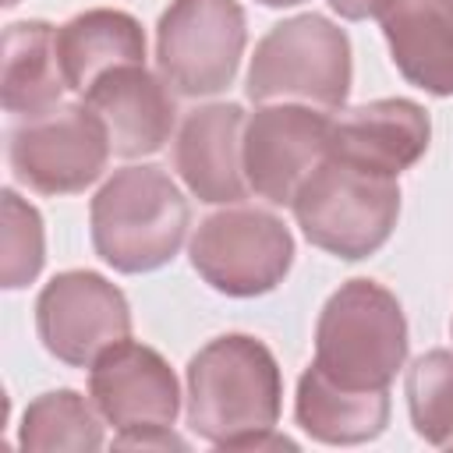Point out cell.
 Here are the masks:
<instances>
[{
	"label": "cell",
	"mask_w": 453,
	"mask_h": 453,
	"mask_svg": "<svg viewBox=\"0 0 453 453\" xmlns=\"http://www.w3.org/2000/svg\"><path fill=\"white\" fill-rule=\"evenodd\" d=\"M173 170L198 202L234 205L251 188L244 177V110L237 103H209L177 131Z\"/></svg>",
	"instance_id": "obj_12"
},
{
	"label": "cell",
	"mask_w": 453,
	"mask_h": 453,
	"mask_svg": "<svg viewBox=\"0 0 453 453\" xmlns=\"http://www.w3.org/2000/svg\"><path fill=\"white\" fill-rule=\"evenodd\" d=\"M244 92L251 103H304L340 110L350 92V39L322 14L273 25L251 57Z\"/></svg>",
	"instance_id": "obj_5"
},
{
	"label": "cell",
	"mask_w": 453,
	"mask_h": 453,
	"mask_svg": "<svg viewBox=\"0 0 453 453\" xmlns=\"http://www.w3.org/2000/svg\"><path fill=\"white\" fill-rule=\"evenodd\" d=\"M35 329L57 361L88 368L106 347L131 336V308L120 287L106 276L67 269L42 287L35 301Z\"/></svg>",
	"instance_id": "obj_9"
},
{
	"label": "cell",
	"mask_w": 453,
	"mask_h": 453,
	"mask_svg": "<svg viewBox=\"0 0 453 453\" xmlns=\"http://www.w3.org/2000/svg\"><path fill=\"white\" fill-rule=\"evenodd\" d=\"M188 198L159 166L117 170L88 205L92 248L117 273L166 265L188 237Z\"/></svg>",
	"instance_id": "obj_2"
},
{
	"label": "cell",
	"mask_w": 453,
	"mask_h": 453,
	"mask_svg": "<svg viewBox=\"0 0 453 453\" xmlns=\"http://www.w3.org/2000/svg\"><path fill=\"white\" fill-rule=\"evenodd\" d=\"M113 145L88 103H60L11 134V170L39 195H74L96 184Z\"/></svg>",
	"instance_id": "obj_8"
},
{
	"label": "cell",
	"mask_w": 453,
	"mask_h": 453,
	"mask_svg": "<svg viewBox=\"0 0 453 453\" xmlns=\"http://www.w3.org/2000/svg\"><path fill=\"white\" fill-rule=\"evenodd\" d=\"M294 219L301 234L347 262L375 255L400 216L396 177L350 166L326 156L294 195Z\"/></svg>",
	"instance_id": "obj_4"
},
{
	"label": "cell",
	"mask_w": 453,
	"mask_h": 453,
	"mask_svg": "<svg viewBox=\"0 0 453 453\" xmlns=\"http://www.w3.org/2000/svg\"><path fill=\"white\" fill-rule=\"evenodd\" d=\"M244 42L237 0H173L156 25V64L173 92L216 96L234 81Z\"/></svg>",
	"instance_id": "obj_7"
},
{
	"label": "cell",
	"mask_w": 453,
	"mask_h": 453,
	"mask_svg": "<svg viewBox=\"0 0 453 453\" xmlns=\"http://www.w3.org/2000/svg\"><path fill=\"white\" fill-rule=\"evenodd\" d=\"M46 258L42 216L14 188H4V241H0V283L7 290L28 287Z\"/></svg>",
	"instance_id": "obj_21"
},
{
	"label": "cell",
	"mask_w": 453,
	"mask_h": 453,
	"mask_svg": "<svg viewBox=\"0 0 453 453\" xmlns=\"http://www.w3.org/2000/svg\"><path fill=\"white\" fill-rule=\"evenodd\" d=\"M113 446L120 449H184L188 442L180 435H173V428L166 432H142V435H117Z\"/></svg>",
	"instance_id": "obj_22"
},
{
	"label": "cell",
	"mask_w": 453,
	"mask_h": 453,
	"mask_svg": "<svg viewBox=\"0 0 453 453\" xmlns=\"http://www.w3.org/2000/svg\"><path fill=\"white\" fill-rule=\"evenodd\" d=\"M14 4H18V0H4V7H14Z\"/></svg>",
	"instance_id": "obj_25"
},
{
	"label": "cell",
	"mask_w": 453,
	"mask_h": 453,
	"mask_svg": "<svg viewBox=\"0 0 453 453\" xmlns=\"http://www.w3.org/2000/svg\"><path fill=\"white\" fill-rule=\"evenodd\" d=\"M297 425L326 446H357L375 439L389 421V389H350L329 379L315 361L297 379Z\"/></svg>",
	"instance_id": "obj_16"
},
{
	"label": "cell",
	"mask_w": 453,
	"mask_h": 453,
	"mask_svg": "<svg viewBox=\"0 0 453 453\" xmlns=\"http://www.w3.org/2000/svg\"><path fill=\"white\" fill-rule=\"evenodd\" d=\"M57 60L67 88L88 92L120 64H145V32L127 11H81L57 28Z\"/></svg>",
	"instance_id": "obj_17"
},
{
	"label": "cell",
	"mask_w": 453,
	"mask_h": 453,
	"mask_svg": "<svg viewBox=\"0 0 453 453\" xmlns=\"http://www.w3.org/2000/svg\"><path fill=\"white\" fill-rule=\"evenodd\" d=\"M379 4L382 0H329V7L347 18V21H365V18H375L379 14Z\"/></svg>",
	"instance_id": "obj_23"
},
{
	"label": "cell",
	"mask_w": 453,
	"mask_h": 453,
	"mask_svg": "<svg viewBox=\"0 0 453 453\" xmlns=\"http://www.w3.org/2000/svg\"><path fill=\"white\" fill-rule=\"evenodd\" d=\"M96 403L74 389H53L25 407L18 446L21 449H99L103 425Z\"/></svg>",
	"instance_id": "obj_19"
},
{
	"label": "cell",
	"mask_w": 453,
	"mask_h": 453,
	"mask_svg": "<svg viewBox=\"0 0 453 453\" xmlns=\"http://www.w3.org/2000/svg\"><path fill=\"white\" fill-rule=\"evenodd\" d=\"M407 361V319L382 283L347 280L319 311L315 365L350 389H389Z\"/></svg>",
	"instance_id": "obj_3"
},
{
	"label": "cell",
	"mask_w": 453,
	"mask_h": 453,
	"mask_svg": "<svg viewBox=\"0 0 453 453\" xmlns=\"http://www.w3.org/2000/svg\"><path fill=\"white\" fill-rule=\"evenodd\" d=\"M188 251L195 273L212 290L226 297H258L290 273L294 237L280 216L234 202L198 223Z\"/></svg>",
	"instance_id": "obj_6"
},
{
	"label": "cell",
	"mask_w": 453,
	"mask_h": 453,
	"mask_svg": "<svg viewBox=\"0 0 453 453\" xmlns=\"http://www.w3.org/2000/svg\"><path fill=\"white\" fill-rule=\"evenodd\" d=\"M428 138H432V120L418 103L375 99L333 120L326 156L372 173L400 177L425 156Z\"/></svg>",
	"instance_id": "obj_14"
},
{
	"label": "cell",
	"mask_w": 453,
	"mask_h": 453,
	"mask_svg": "<svg viewBox=\"0 0 453 453\" xmlns=\"http://www.w3.org/2000/svg\"><path fill=\"white\" fill-rule=\"evenodd\" d=\"M375 18L396 71L432 96H453V0H382Z\"/></svg>",
	"instance_id": "obj_15"
},
{
	"label": "cell",
	"mask_w": 453,
	"mask_h": 453,
	"mask_svg": "<svg viewBox=\"0 0 453 453\" xmlns=\"http://www.w3.org/2000/svg\"><path fill=\"white\" fill-rule=\"evenodd\" d=\"M88 396L117 435L166 432L180 411V386L159 350L131 336L88 365Z\"/></svg>",
	"instance_id": "obj_11"
},
{
	"label": "cell",
	"mask_w": 453,
	"mask_h": 453,
	"mask_svg": "<svg viewBox=\"0 0 453 453\" xmlns=\"http://www.w3.org/2000/svg\"><path fill=\"white\" fill-rule=\"evenodd\" d=\"M85 103L99 113L110 145L124 159L159 152L177 124V103L163 74H152L145 64H120L106 71L88 92Z\"/></svg>",
	"instance_id": "obj_13"
},
{
	"label": "cell",
	"mask_w": 453,
	"mask_h": 453,
	"mask_svg": "<svg viewBox=\"0 0 453 453\" xmlns=\"http://www.w3.org/2000/svg\"><path fill=\"white\" fill-rule=\"evenodd\" d=\"M407 411L432 446H453V350H428L407 368Z\"/></svg>",
	"instance_id": "obj_20"
},
{
	"label": "cell",
	"mask_w": 453,
	"mask_h": 453,
	"mask_svg": "<svg viewBox=\"0 0 453 453\" xmlns=\"http://www.w3.org/2000/svg\"><path fill=\"white\" fill-rule=\"evenodd\" d=\"M280 403V365L248 333L216 336L188 361V425L219 449H237L244 439L273 432Z\"/></svg>",
	"instance_id": "obj_1"
},
{
	"label": "cell",
	"mask_w": 453,
	"mask_h": 453,
	"mask_svg": "<svg viewBox=\"0 0 453 453\" xmlns=\"http://www.w3.org/2000/svg\"><path fill=\"white\" fill-rule=\"evenodd\" d=\"M67 88L60 60H57V28L50 21H14L4 32V71L0 96L7 113L39 117L60 106V92Z\"/></svg>",
	"instance_id": "obj_18"
},
{
	"label": "cell",
	"mask_w": 453,
	"mask_h": 453,
	"mask_svg": "<svg viewBox=\"0 0 453 453\" xmlns=\"http://www.w3.org/2000/svg\"><path fill=\"white\" fill-rule=\"evenodd\" d=\"M333 120L304 103H262L244 120V177L269 205H290L326 159Z\"/></svg>",
	"instance_id": "obj_10"
},
{
	"label": "cell",
	"mask_w": 453,
	"mask_h": 453,
	"mask_svg": "<svg viewBox=\"0 0 453 453\" xmlns=\"http://www.w3.org/2000/svg\"><path fill=\"white\" fill-rule=\"evenodd\" d=\"M258 4H265V7H297L304 0H258Z\"/></svg>",
	"instance_id": "obj_24"
}]
</instances>
